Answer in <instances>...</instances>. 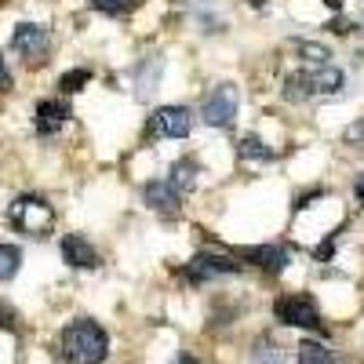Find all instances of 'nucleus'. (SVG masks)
Segmentation results:
<instances>
[{"mask_svg": "<svg viewBox=\"0 0 364 364\" xmlns=\"http://www.w3.org/2000/svg\"><path fill=\"white\" fill-rule=\"evenodd\" d=\"M63 353L73 360V364H102L106 353H109V336L99 321H70L66 331H63Z\"/></svg>", "mask_w": 364, "mask_h": 364, "instance_id": "nucleus-1", "label": "nucleus"}, {"mask_svg": "<svg viewBox=\"0 0 364 364\" xmlns=\"http://www.w3.org/2000/svg\"><path fill=\"white\" fill-rule=\"evenodd\" d=\"M346 84L343 70L336 66H310V70H299L284 80V99L288 102H306V99H324V95H339Z\"/></svg>", "mask_w": 364, "mask_h": 364, "instance_id": "nucleus-2", "label": "nucleus"}, {"mask_svg": "<svg viewBox=\"0 0 364 364\" xmlns=\"http://www.w3.org/2000/svg\"><path fill=\"white\" fill-rule=\"evenodd\" d=\"M8 219H11L22 233H29V237H44V233L51 230V223H55V211H51V204L41 200V197H15L11 208H8Z\"/></svg>", "mask_w": 364, "mask_h": 364, "instance_id": "nucleus-3", "label": "nucleus"}, {"mask_svg": "<svg viewBox=\"0 0 364 364\" xmlns=\"http://www.w3.org/2000/svg\"><path fill=\"white\" fill-rule=\"evenodd\" d=\"M200 117L211 128H230L233 117H237V87L233 84H215L200 102Z\"/></svg>", "mask_w": 364, "mask_h": 364, "instance_id": "nucleus-4", "label": "nucleus"}, {"mask_svg": "<svg viewBox=\"0 0 364 364\" xmlns=\"http://www.w3.org/2000/svg\"><path fill=\"white\" fill-rule=\"evenodd\" d=\"M273 314H277L281 324H291V328H321L317 302L310 295H284L273 302Z\"/></svg>", "mask_w": 364, "mask_h": 364, "instance_id": "nucleus-5", "label": "nucleus"}, {"mask_svg": "<svg viewBox=\"0 0 364 364\" xmlns=\"http://www.w3.org/2000/svg\"><path fill=\"white\" fill-rule=\"evenodd\" d=\"M11 48L26 58V63H33V66L44 63V55H48V48H51L48 29L37 26V22H18L15 33H11Z\"/></svg>", "mask_w": 364, "mask_h": 364, "instance_id": "nucleus-6", "label": "nucleus"}, {"mask_svg": "<svg viewBox=\"0 0 364 364\" xmlns=\"http://www.w3.org/2000/svg\"><path fill=\"white\" fill-rule=\"evenodd\" d=\"M149 128L164 139H186L193 128V113L186 106H161L154 117H149Z\"/></svg>", "mask_w": 364, "mask_h": 364, "instance_id": "nucleus-7", "label": "nucleus"}, {"mask_svg": "<svg viewBox=\"0 0 364 364\" xmlns=\"http://www.w3.org/2000/svg\"><path fill=\"white\" fill-rule=\"evenodd\" d=\"M142 197H146V204L154 208L157 215H164V219H175V215H178V193H175V186H171L168 178H154V182H146Z\"/></svg>", "mask_w": 364, "mask_h": 364, "instance_id": "nucleus-8", "label": "nucleus"}, {"mask_svg": "<svg viewBox=\"0 0 364 364\" xmlns=\"http://www.w3.org/2000/svg\"><path fill=\"white\" fill-rule=\"evenodd\" d=\"M237 269H240L237 262H230L226 255H211V252H200V255H193V262L186 266L190 281H211V277H226V273H237Z\"/></svg>", "mask_w": 364, "mask_h": 364, "instance_id": "nucleus-9", "label": "nucleus"}, {"mask_svg": "<svg viewBox=\"0 0 364 364\" xmlns=\"http://www.w3.org/2000/svg\"><path fill=\"white\" fill-rule=\"evenodd\" d=\"M63 259H66L70 266H77V269H95V266H99V252L91 248L84 237H77V233H70V237L63 240Z\"/></svg>", "mask_w": 364, "mask_h": 364, "instance_id": "nucleus-10", "label": "nucleus"}, {"mask_svg": "<svg viewBox=\"0 0 364 364\" xmlns=\"http://www.w3.org/2000/svg\"><path fill=\"white\" fill-rule=\"evenodd\" d=\"M245 259H248V262H255V266H259V269H266V273H284V269H288V248H281V245L248 248V252H245Z\"/></svg>", "mask_w": 364, "mask_h": 364, "instance_id": "nucleus-11", "label": "nucleus"}, {"mask_svg": "<svg viewBox=\"0 0 364 364\" xmlns=\"http://www.w3.org/2000/svg\"><path fill=\"white\" fill-rule=\"evenodd\" d=\"M70 120V106L66 102H58V99H44L41 106H37V128L41 132H58Z\"/></svg>", "mask_w": 364, "mask_h": 364, "instance_id": "nucleus-12", "label": "nucleus"}, {"mask_svg": "<svg viewBox=\"0 0 364 364\" xmlns=\"http://www.w3.org/2000/svg\"><path fill=\"white\" fill-rule=\"evenodd\" d=\"M157 77H161V58L149 55L142 66H135V87H139L135 95H139V99H149V95H154V91H157Z\"/></svg>", "mask_w": 364, "mask_h": 364, "instance_id": "nucleus-13", "label": "nucleus"}, {"mask_svg": "<svg viewBox=\"0 0 364 364\" xmlns=\"http://www.w3.org/2000/svg\"><path fill=\"white\" fill-rule=\"evenodd\" d=\"M299 364H339V360H336V353H331L324 343L302 339V343H299Z\"/></svg>", "mask_w": 364, "mask_h": 364, "instance_id": "nucleus-14", "label": "nucleus"}, {"mask_svg": "<svg viewBox=\"0 0 364 364\" xmlns=\"http://www.w3.org/2000/svg\"><path fill=\"white\" fill-rule=\"evenodd\" d=\"M237 154L245 157V161H259V164H269L273 157H277V154H273V149H266V142L255 139V135H245V139H240V142H237Z\"/></svg>", "mask_w": 364, "mask_h": 364, "instance_id": "nucleus-15", "label": "nucleus"}, {"mask_svg": "<svg viewBox=\"0 0 364 364\" xmlns=\"http://www.w3.org/2000/svg\"><path fill=\"white\" fill-rule=\"evenodd\" d=\"M171 186H175V193L182 190V193H190L193 186H197V164L193 161H178L175 168H171Z\"/></svg>", "mask_w": 364, "mask_h": 364, "instance_id": "nucleus-16", "label": "nucleus"}, {"mask_svg": "<svg viewBox=\"0 0 364 364\" xmlns=\"http://www.w3.org/2000/svg\"><path fill=\"white\" fill-rule=\"evenodd\" d=\"M18 266H22V252L15 245H0V284L11 281L18 273Z\"/></svg>", "mask_w": 364, "mask_h": 364, "instance_id": "nucleus-17", "label": "nucleus"}, {"mask_svg": "<svg viewBox=\"0 0 364 364\" xmlns=\"http://www.w3.org/2000/svg\"><path fill=\"white\" fill-rule=\"evenodd\" d=\"M295 48H299V55L306 58L310 66H328V58H331V51L324 44H314V41H299Z\"/></svg>", "mask_w": 364, "mask_h": 364, "instance_id": "nucleus-18", "label": "nucleus"}, {"mask_svg": "<svg viewBox=\"0 0 364 364\" xmlns=\"http://www.w3.org/2000/svg\"><path fill=\"white\" fill-rule=\"evenodd\" d=\"M259 364H284V353L277 350V346H273L269 339H259L255 343V353H252Z\"/></svg>", "mask_w": 364, "mask_h": 364, "instance_id": "nucleus-19", "label": "nucleus"}, {"mask_svg": "<svg viewBox=\"0 0 364 364\" xmlns=\"http://www.w3.org/2000/svg\"><path fill=\"white\" fill-rule=\"evenodd\" d=\"M87 80H91V73H87V70H73V73H66L63 80H58V87H63L66 95H73V91H80Z\"/></svg>", "mask_w": 364, "mask_h": 364, "instance_id": "nucleus-20", "label": "nucleus"}, {"mask_svg": "<svg viewBox=\"0 0 364 364\" xmlns=\"http://www.w3.org/2000/svg\"><path fill=\"white\" fill-rule=\"evenodd\" d=\"M132 4H135V0H91V8L106 11V15H120V11H128Z\"/></svg>", "mask_w": 364, "mask_h": 364, "instance_id": "nucleus-21", "label": "nucleus"}, {"mask_svg": "<svg viewBox=\"0 0 364 364\" xmlns=\"http://www.w3.org/2000/svg\"><path fill=\"white\" fill-rule=\"evenodd\" d=\"M343 139H346L350 146H357V142H364V117L357 120V124H350V128L343 132Z\"/></svg>", "mask_w": 364, "mask_h": 364, "instance_id": "nucleus-22", "label": "nucleus"}, {"mask_svg": "<svg viewBox=\"0 0 364 364\" xmlns=\"http://www.w3.org/2000/svg\"><path fill=\"white\" fill-rule=\"evenodd\" d=\"M0 91H11V73H8L4 55H0Z\"/></svg>", "mask_w": 364, "mask_h": 364, "instance_id": "nucleus-23", "label": "nucleus"}, {"mask_svg": "<svg viewBox=\"0 0 364 364\" xmlns=\"http://www.w3.org/2000/svg\"><path fill=\"white\" fill-rule=\"evenodd\" d=\"M175 364H204V360H197L193 353H182V357H175Z\"/></svg>", "mask_w": 364, "mask_h": 364, "instance_id": "nucleus-24", "label": "nucleus"}, {"mask_svg": "<svg viewBox=\"0 0 364 364\" xmlns=\"http://www.w3.org/2000/svg\"><path fill=\"white\" fill-rule=\"evenodd\" d=\"M357 200H364V175L357 178Z\"/></svg>", "mask_w": 364, "mask_h": 364, "instance_id": "nucleus-25", "label": "nucleus"}, {"mask_svg": "<svg viewBox=\"0 0 364 364\" xmlns=\"http://www.w3.org/2000/svg\"><path fill=\"white\" fill-rule=\"evenodd\" d=\"M0 324H11V314H4V310H0Z\"/></svg>", "mask_w": 364, "mask_h": 364, "instance_id": "nucleus-26", "label": "nucleus"}, {"mask_svg": "<svg viewBox=\"0 0 364 364\" xmlns=\"http://www.w3.org/2000/svg\"><path fill=\"white\" fill-rule=\"evenodd\" d=\"M324 4H328V8H343V0H324Z\"/></svg>", "mask_w": 364, "mask_h": 364, "instance_id": "nucleus-27", "label": "nucleus"}, {"mask_svg": "<svg viewBox=\"0 0 364 364\" xmlns=\"http://www.w3.org/2000/svg\"><path fill=\"white\" fill-rule=\"evenodd\" d=\"M245 4H252V8H262V4H266V0H245Z\"/></svg>", "mask_w": 364, "mask_h": 364, "instance_id": "nucleus-28", "label": "nucleus"}, {"mask_svg": "<svg viewBox=\"0 0 364 364\" xmlns=\"http://www.w3.org/2000/svg\"><path fill=\"white\" fill-rule=\"evenodd\" d=\"M171 4H190V0H171Z\"/></svg>", "mask_w": 364, "mask_h": 364, "instance_id": "nucleus-29", "label": "nucleus"}]
</instances>
